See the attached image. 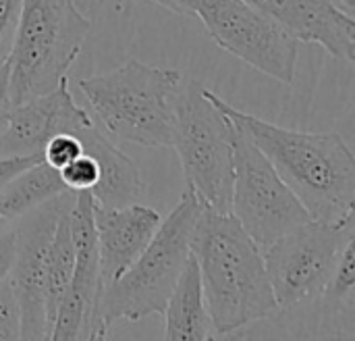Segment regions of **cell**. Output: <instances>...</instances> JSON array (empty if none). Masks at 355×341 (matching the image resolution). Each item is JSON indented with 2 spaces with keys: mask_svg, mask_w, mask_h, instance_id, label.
Returning <instances> with one entry per match:
<instances>
[{
  "mask_svg": "<svg viewBox=\"0 0 355 341\" xmlns=\"http://www.w3.org/2000/svg\"><path fill=\"white\" fill-rule=\"evenodd\" d=\"M206 94L258 146L314 221L354 219L355 158L339 133L287 129L239 110L208 88Z\"/></svg>",
  "mask_w": 355,
  "mask_h": 341,
  "instance_id": "6da1fadb",
  "label": "cell"
},
{
  "mask_svg": "<svg viewBox=\"0 0 355 341\" xmlns=\"http://www.w3.org/2000/svg\"><path fill=\"white\" fill-rule=\"evenodd\" d=\"M189 250L198 263L212 338L231 335L281 310L266 275L262 248L231 213L204 206Z\"/></svg>",
  "mask_w": 355,
  "mask_h": 341,
  "instance_id": "7a4b0ae2",
  "label": "cell"
},
{
  "mask_svg": "<svg viewBox=\"0 0 355 341\" xmlns=\"http://www.w3.org/2000/svg\"><path fill=\"white\" fill-rule=\"evenodd\" d=\"M202 208L204 204L198 194L185 188L177 206L160 221L154 238L135 263L100 290L94 340H106L116 321L135 323L150 315H162L191 254V233Z\"/></svg>",
  "mask_w": 355,
  "mask_h": 341,
  "instance_id": "3957f363",
  "label": "cell"
},
{
  "mask_svg": "<svg viewBox=\"0 0 355 341\" xmlns=\"http://www.w3.org/2000/svg\"><path fill=\"white\" fill-rule=\"evenodd\" d=\"M183 81L179 69L139 60L77 79V85L108 135L146 148H173L175 94Z\"/></svg>",
  "mask_w": 355,
  "mask_h": 341,
  "instance_id": "277c9868",
  "label": "cell"
},
{
  "mask_svg": "<svg viewBox=\"0 0 355 341\" xmlns=\"http://www.w3.org/2000/svg\"><path fill=\"white\" fill-rule=\"evenodd\" d=\"M92 21L75 0H23L8 67L10 102L56 90L83 48Z\"/></svg>",
  "mask_w": 355,
  "mask_h": 341,
  "instance_id": "5b68a950",
  "label": "cell"
},
{
  "mask_svg": "<svg viewBox=\"0 0 355 341\" xmlns=\"http://www.w3.org/2000/svg\"><path fill=\"white\" fill-rule=\"evenodd\" d=\"M173 148L179 154L187 188L198 194L202 204L216 213H231L233 123L196 79H183L175 94Z\"/></svg>",
  "mask_w": 355,
  "mask_h": 341,
  "instance_id": "8992f818",
  "label": "cell"
},
{
  "mask_svg": "<svg viewBox=\"0 0 355 341\" xmlns=\"http://www.w3.org/2000/svg\"><path fill=\"white\" fill-rule=\"evenodd\" d=\"M352 238H355L354 219L339 223L312 219L262 248L279 308L291 310L318 298Z\"/></svg>",
  "mask_w": 355,
  "mask_h": 341,
  "instance_id": "52a82bcc",
  "label": "cell"
},
{
  "mask_svg": "<svg viewBox=\"0 0 355 341\" xmlns=\"http://www.w3.org/2000/svg\"><path fill=\"white\" fill-rule=\"evenodd\" d=\"M233 154L231 215L260 248H266L285 233L312 221L293 190L235 123Z\"/></svg>",
  "mask_w": 355,
  "mask_h": 341,
  "instance_id": "ba28073f",
  "label": "cell"
},
{
  "mask_svg": "<svg viewBox=\"0 0 355 341\" xmlns=\"http://www.w3.org/2000/svg\"><path fill=\"white\" fill-rule=\"evenodd\" d=\"M189 17L200 19L225 52L281 83H293L300 42L266 13L245 0H193Z\"/></svg>",
  "mask_w": 355,
  "mask_h": 341,
  "instance_id": "9c48e42d",
  "label": "cell"
},
{
  "mask_svg": "<svg viewBox=\"0 0 355 341\" xmlns=\"http://www.w3.org/2000/svg\"><path fill=\"white\" fill-rule=\"evenodd\" d=\"M73 202L75 192L64 190L10 221L15 233V263L8 281L12 283L21 310V340L50 338L44 298L46 258L56 223Z\"/></svg>",
  "mask_w": 355,
  "mask_h": 341,
  "instance_id": "30bf717a",
  "label": "cell"
},
{
  "mask_svg": "<svg viewBox=\"0 0 355 341\" xmlns=\"http://www.w3.org/2000/svg\"><path fill=\"white\" fill-rule=\"evenodd\" d=\"M69 227L75 250V267L71 283L56 308L50 340H94L96 308L100 298V269L94 196L89 190L75 192V202L69 210Z\"/></svg>",
  "mask_w": 355,
  "mask_h": 341,
  "instance_id": "8fae6325",
  "label": "cell"
},
{
  "mask_svg": "<svg viewBox=\"0 0 355 341\" xmlns=\"http://www.w3.org/2000/svg\"><path fill=\"white\" fill-rule=\"evenodd\" d=\"M89 115L77 106L64 79L56 90L15 104L0 131V156L40 154L46 142L62 131H79L92 125Z\"/></svg>",
  "mask_w": 355,
  "mask_h": 341,
  "instance_id": "7c38bea8",
  "label": "cell"
},
{
  "mask_svg": "<svg viewBox=\"0 0 355 341\" xmlns=\"http://www.w3.org/2000/svg\"><path fill=\"white\" fill-rule=\"evenodd\" d=\"M162 217L150 206H102L94 200L100 290L119 279L154 238Z\"/></svg>",
  "mask_w": 355,
  "mask_h": 341,
  "instance_id": "4fadbf2b",
  "label": "cell"
},
{
  "mask_svg": "<svg viewBox=\"0 0 355 341\" xmlns=\"http://www.w3.org/2000/svg\"><path fill=\"white\" fill-rule=\"evenodd\" d=\"M272 17L297 42L318 44L335 58L355 60V17L333 0H245Z\"/></svg>",
  "mask_w": 355,
  "mask_h": 341,
  "instance_id": "5bb4252c",
  "label": "cell"
},
{
  "mask_svg": "<svg viewBox=\"0 0 355 341\" xmlns=\"http://www.w3.org/2000/svg\"><path fill=\"white\" fill-rule=\"evenodd\" d=\"M83 144V150L89 152L100 167V179L92 188L96 204L102 206H127L139 200L144 194V181L139 167L116 148L94 123L75 131Z\"/></svg>",
  "mask_w": 355,
  "mask_h": 341,
  "instance_id": "9a60e30c",
  "label": "cell"
},
{
  "mask_svg": "<svg viewBox=\"0 0 355 341\" xmlns=\"http://www.w3.org/2000/svg\"><path fill=\"white\" fill-rule=\"evenodd\" d=\"M162 315H164V340L202 341L212 338L200 271L191 254L166 300Z\"/></svg>",
  "mask_w": 355,
  "mask_h": 341,
  "instance_id": "2e32d148",
  "label": "cell"
},
{
  "mask_svg": "<svg viewBox=\"0 0 355 341\" xmlns=\"http://www.w3.org/2000/svg\"><path fill=\"white\" fill-rule=\"evenodd\" d=\"M64 183L56 169L40 160L4 188H0V223H10L19 215L64 192Z\"/></svg>",
  "mask_w": 355,
  "mask_h": 341,
  "instance_id": "e0dca14e",
  "label": "cell"
},
{
  "mask_svg": "<svg viewBox=\"0 0 355 341\" xmlns=\"http://www.w3.org/2000/svg\"><path fill=\"white\" fill-rule=\"evenodd\" d=\"M69 210H64L56 223V229H54V235H52V242L48 248V258H46L44 298H46L48 329H52L56 308L71 283L73 267H75V250H73V238H71V227H69Z\"/></svg>",
  "mask_w": 355,
  "mask_h": 341,
  "instance_id": "ac0fdd59",
  "label": "cell"
},
{
  "mask_svg": "<svg viewBox=\"0 0 355 341\" xmlns=\"http://www.w3.org/2000/svg\"><path fill=\"white\" fill-rule=\"evenodd\" d=\"M354 240L352 238L341 254H339V260L322 290V300L333 306V308H349L352 310V304H354V292H355V250H354Z\"/></svg>",
  "mask_w": 355,
  "mask_h": 341,
  "instance_id": "d6986e66",
  "label": "cell"
},
{
  "mask_svg": "<svg viewBox=\"0 0 355 341\" xmlns=\"http://www.w3.org/2000/svg\"><path fill=\"white\" fill-rule=\"evenodd\" d=\"M58 175L67 190H71V192L89 190L92 192V188L100 179V167H98V160L89 152L83 150L77 158H73L67 167H62L58 171Z\"/></svg>",
  "mask_w": 355,
  "mask_h": 341,
  "instance_id": "ffe728a7",
  "label": "cell"
},
{
  "mask_svg": "<svg viewBox=\"0 0 355 341\" xmlns=\"http://www.w3.org/2000/svg\"><path fill=\"white\" fill-rule=\"evenodd\" d=\"M81 152H83V144H81L79 135L77 133H71V131H62V133L52 135L46 142V146L42 148V158L52 169L60 171L73 158H77Z\"/></svg>",
  "mask_w": 355,
  "mask_h": 341,
  "instance_id": "44dd1931",
  "label": "cell"
},
{
  "mask_svg": "<svg viewBox=\"0 0 355 341\" xmlns=\"http://www.w3.org/2000/svg\"><path fill=\"white\" fill-rule=\"evenodd\" d=\"M0 340H21V310L8 279L0 281Z\"/></svg>",
  "mask_w": 355,
  "mask_h": 341,
  "instance_id": "7402d4cb",
  "label": "cell"
},
{
  "mask_svg": "<svg viewBox=\"0 0 355 341\" xmlns=\"http://www.w3.org/2000/svg\"><path fill=\"white\" fill-rule=\"evenodd\" d=\"M21 4L23 0H0V65L6 63V56L10 52Z\"/></svg>",
  "mask_w": 355,
  "mask_h": 341,
  "instance_id": "603a6c76",
  "label": "cell"
},
{
  "mask_svg": "<svg viewBox=\"0 0 355 341\" xmlns=\"http://www.w3.org/2000/svg\"><path fill=\"white\" fill-rule=\"evenodd\" d=\"M44 160L40 154H29V156H0V188H4L10 179L33 167L35 163Z\"/></svg>",
  "mask_w": 355,
  "mask_h": 341,
  "instance_id": "cb8c5ba5",
  "label": "cell"
},
{
  "mask_svg": "<svg viewBox=\"0 0 355 341\" xmlns=\"http://www.w3.org/2000/svg\"><path fill=\"white\" fill-rule=\"evenodd\" d=\"M12 263H15V233L6 223L0 227V281L8 279Z\"/></svg>",
  "mask_w": 355,
  "mask_h": 341,
  "instance_id": "d4e9b609",
  "label": "cell"
},
{
  "mask_svg": "<svg viewBox=\"0 0 355 341\" xmlns=\"http://www.w3.org/2000/svg\"><path fill=\"white\" fill-rule=\"evenodd\" d=\"M10 108H12V102H10V92H8V67L4 63L0 65V131L6 123Z\"/></svg>",
  "mask_w": 355,
  "mask_h": 341,
  "instance_id": "484cf974",
  "label": "cell"
},
{
  "mask_svg": "<svg viewBox=\"0 0 355 341\" xmlns=\"http://www.w3.org/2000/svg\"><path fill=\"white\" fill-rule=\"evenodd\" d=\"M345 15H352V17H355L354 15V6H355V0H333Z\"/></svg>",
  "mask_w": 355,
  "mask_h": 341,
  "instance_id": "4316f807",
  "label": "cell"
},
{
  "mask_svg": "<svg viewBox=\"0 0 355 341\" xmlns=\"http://www.w3.org/2000/svg\"><path fill=\"white\" fill-rule=\"evenodd\" d=\"M2 225H6V223H0V227H2Z\"/></svg>",
  "mask_w": 355,
  "mask_h": 341,
  "instance_id": "83f0119b",
  "label": "cell"
}]
</instances>
